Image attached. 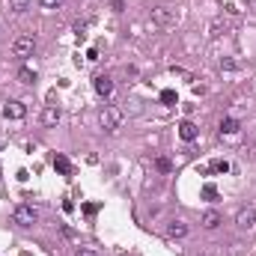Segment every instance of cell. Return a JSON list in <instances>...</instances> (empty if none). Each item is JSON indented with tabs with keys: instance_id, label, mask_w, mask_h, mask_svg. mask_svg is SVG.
Returning <instances> with one entry per match:
<instances>
[{
	"instance_id": "cell-1",
	"label": "cell",
	"mask_w": 256,
	"mask_h": 256,
	"mask_svg": "<svg viewBox=\"0 0 256 256\" xmlns=\"http://www.w3.org/2000/svg\"><path fill=\"white\" fill-rule=\"evenodd\" d=\"M99 125H102L104 131H116V128L122 125V110L113 107V104H107V107L99 113Z\"/></svg>"
},
{
	"instance_id": "cell-2",
	"label": "cell",
	"mask_w": 256,
	"mask_h": 256,
	"mask_svg": "<svg viewBox=\"0 0 256 256\" xmlns=\"http://www.w3.org/2000/svg\"><path fill=\"white\" fill-rule=\"evenodd\" d=\"M12 221H15L18 226H33V223L39 221V212H36L33 205L21 203V205H15V212H12Z\"/></svg>"
},
{
	"instance_id": "cell-3",
	"label": "cell",
	"mask_w": 256,
	"mask_h": 256,
	"mask_svg": "<svg viewBox=\"0 0 256 256\" xmlns=\"http://www.w3.org/2000/svg\"><path fill=\"white\" fill-rule=\"evenodd\" d=\"M176 18H179V12L173 6H155L152 9V24H158V27H173Z\"/></svg>"
},
{
	"instance_id": "cell-4",
	"label": "cell",
	"mask_w": 256,
	"mask_h": 256,
	"mask_svg": "<svg viewBox=\"0 0 256 256\" xmlns=\"http://www.w3.org/2000/svg\"><path fill=\"white\" fill-rule=\"evenodd\" d=\"M12 51H15V57H33L36 39H33V36H18V39L12 42Z\"/></svg>"
},
{
	"instance_id": "cell-5",
	"label": "cell",
	"mask_w": 256,
	"mask_h": 256,
	"mask_svg": "<svg viewBox=\"0 0 256 256\" xmlns=\"http://www.w3.org/2000/svg\"><path fill=\"white\" fill-rule=\"evenodd\" d=\"M236 223H239V229H244V232H253V229H256V208H253V205L241 208V212L236 215Z\"/></svg>"
},
{
	"instance_id": "cell-6",
	"label": "cell",
	"mask_w": 256,
	"mask_h": 256,
	"mask_svg": "<svg viewBox=\"0 0 256 256\" xmlns=\"http://www.w3.org/2000/svg\"><path fill=\"white\" fill-rule=\"evenodd\" d=\"M3 116H6V119H24V116H27V104L12 99V102L3 104Z\"/></svg>"
},
{
	"instance_id": "cell-7",
	"label": "cell",
	"mask_w": 256,
	"mask_h": 256,
	"mask_svg": "<svg viewBox=\"0 0 256 256\" xmlns=\"http://www.w3.org/2000/svg\"><path fill=\"white\" fill-rule=\"evenodd\" d=\"M60 119H63V113H60V107H45L42 110V125L45 128H54V125H60Z\"/></svg>"
},
{
	"instance_id": "cell-8",
	"label": "cell",
	"mask_w": 256,
	"mask_h": 256,
	"mask_svg": "<svg viewBox=\"0 0 256 256\" xmlns=\"http://www.w3.org/2000/svg\"><path fill=\"white\" fill-rule=\"evenodd\" d=\"M92 86H96L99 96H110V92H113V78L110 75H96V78H92Z\"/></svg>"
},
{
	"instance_id": "cell-9",
	"label": "cell",
	"mask_w": 256,
	"mask_h": 256,
	"mask_svg": "<svg viewBox=\"0 0 256 256\" xmlns=\"http://www.w3.org/2000/svg\"><path fill=\"white\" fill-rule=\"evenodd\" d=\"M185 236H188V223H185V221H170L167 239H185Z\"/></svg>"
},
{
	"instance_id": "cell-10",
	"label": "cell",
	"mask_w": 256,
	"mask_h": 256,
	"mask_svg": "<svg viewBox=\"0 0 256 256\" xmlns=\"http://www.w3.org/2000/svg\"><path fill=\"white\" fill-rule=\"evenodd\" d=\"M179 137L185 143H191V140H197V125L191 122V119H185L182 125H179Z\"/></svg>"
},
{
	"instance_id": "cell-11",
	"label": "cell",
	"mask_w": 256,
	"mask_h": 256,
	"mask_svg": "<svg viewBox=\"0 0 256 256\" xmlns=\"http://www.w3.org/2000/svg\"><path fill=\"white\" fill-rule=\"evenodd\" d=\"M54 170L60 176H72V161H68L66 155H54Z\"/></svg>"
},
{
	"instance_id": "cell-12",
	"label": "cell",
	"mask_w": 256,
	"mask_h": 256,
	"mask_svg": "<svg viewBox=\"0 0 256 256\" xmlns=\"http://www.w3.org/2000/svg\"><path fill=\"white\" fill-rule=\"evenodd\" d=\"M200 223H203L205 229H218V226H221V215H218V212H205Z\"/></svg>"
},
{
	"instance_id": "cell-13",
	"label": "cell",
	"mask_w": 256,
	"mask_h": 256,
	"mask_svg": "<svg viewBox=\"0 0 256 256\" xmlns=\"http://www.w3.org/2000/svg\"><path fill=\"white\" fill-rule=\"evenodd\" d=\"M30 6H33V0H9V9L18 12V15H24Z\"/></svg>"
},
{
	"instance_id": "cell-14",
	"label": "cell",
	"mask_w": 256,
	"mask_h": 256,
	"mask_svg": "<svg viewBox=\"0 0 256 256\" xmlns=\"http://www.w3.org/2000/svg\"><path fill=\"white\" fill-rule=\"evenodd\" d=\"M239 128V119H221V134H236Z\"/></svg>"
},
{
	"instance_id": "cell-15",
	"label": "cell",
	"mask_w": 256,
	"mask_h": 256,
	"mask_svg": "<svg viewBox=\"0 0 256 256\" xmlns=\"http://www.w3.org/2000/svg\"><path fill=\"white\" fill-rule=\"evenodd\" d=\"M18 81H21V84H33V81H36V72H33V68H27V66L18 68Z\"/></svg>"
},
{
	"instance_id": "cell-16",
	"label": "cell",
	"mask_w": 256,
	"mask_h": 256,
	"mask_svg": "<svg viewBox=\"0 0 256 256\" xmlns=\"http://www.w3.org/2000/svg\"><path fill=\"white\" fill-rule=\"evenodd\" d=\"M155 167H158L161 173H170V170H173V161H170V158H155Z\"/></svg>"
},
{
	"instance_id": "cell-17",
	"label": "cell",
	"mask_w": 256,
	"mask_h": 256,
	"mask_svg": "<svg viewBox=\"0 0 256 256\" xmlns=\"http://www.w3.org/2000/svg\"><path fill=\"white\" fill-rule=\"evenodd\" d=\"M226 170H229L226 161H212V164H208V173H226Z\"/></svg>"
},
{
	"instance_id": "cell-18",
	"label": "cell",
	"mask_w": 256,
	"mask_h": 256,
	"mask_svg": "<svg viewBox=\"0 0 256 256\" xmlns=\"http://www.w3.org/2000/svg\"><path fill=\"white\" fill-rule=\"evenodd\" d=\"M63 3H66V0H39V6H42V9H60Z\"/></svg>"
},
{
	"instance_id": "cell-19",
	"label": "cell",
	"mask_w": 256,
	"mask_h": 256,
	"mask_svg": "<svg viewBox=\"0 0 256 256\" xmlns=\"http://www.w3.org/2000/svg\"><path fill=\"white\" fill-rule=\"evenodd\" d=\"M203 197H205V200H218V188H215V185H205V188H203Z\"/></svg>"
},
{
	"instance_id": "cell-20",
	"label": "cell",
	"mask_w": 256,
	"mask_h": 256,
	"mask_svg": "<svg viewBox=\"0 0 256 256\" xmlns=\"http://www.w3.org/2000/svg\"><path fill=\"white\" fill-rule=\"evenodd\" d=\"M161 102L173 104V102H176V92H173V89H164V92H161Z\"/></svg>"
},
{
	"instance_id": "cell-21",
	"label": "cell",
	"mask_w": 256,
	"mask_h": 256,
	"mask_svg": "<svg viewBox=\"0 0 256 256\" xmlns=\"http://www.w3.org/2000/svg\"><path fill=\"white\" fill-rule=\"evenodd\" d=\"M110 6H113V12H122V9H125L122 0H110Z\"/></svg>"
},
{
	"instance_id": "cell-22",
	"label": "cell",
	"mask_w": 256,
	"mask_h": 256,
	"mask_svg": "<svg viewBox=\"0 0 256 256\" xmlns=\"http://www.w3.org/2000/svg\"><path fill=\"white\" fill-rule=\"evenodd\" d=\"M75 256H99V253H96V250H89V247H81Z\"/></svg>"
},
{
	"instance_id": "cell-23",
	"label": "cell",
	"mask_w": 256,
	"mask_h": 256,
	"mask_svg": "<svg viewBox=\"0 0 256 256\" xmlns=\"http://www.w3.org/2000/svg\"><path fill=\"white\" fill-rule=\"evenodd\" d=\"M221 68H226V72H232V68H236V60H223V63H221Z\"/></svg>"
}]
</instances>
